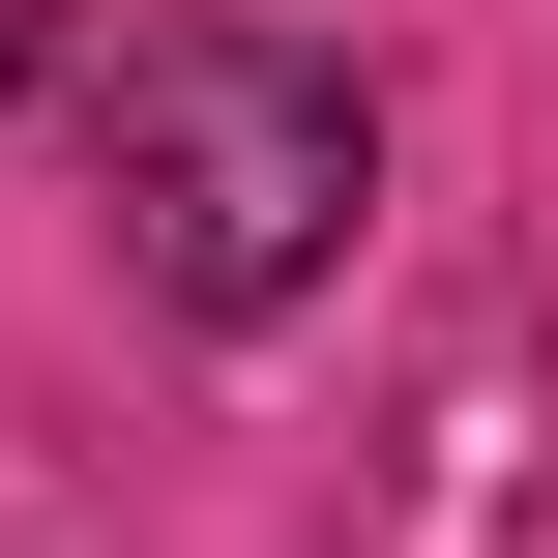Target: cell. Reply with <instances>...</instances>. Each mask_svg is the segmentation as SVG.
Instances as JSON below:
<instances>
[{
    "label": "cell",
    "mask_w": 558,
    "mask_h": 558,
    "mask_svg": "<svg viewBox=\"0 0 558 558\" xmlns=\"http://www.w3.org/2000/svg\"><path fill=\"white\" fill-rule=\"evenodd\" d=\"M118 235H147L177 324L324 294V235H353V59H294V29H147V59H118Z\"/></svg>",
    "instance_id": "6da1fadb"
}]
</instances>
